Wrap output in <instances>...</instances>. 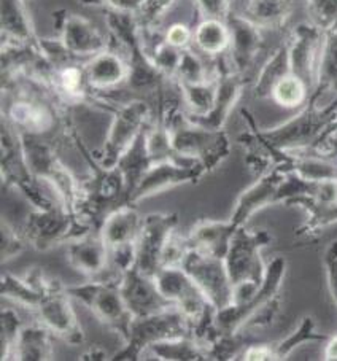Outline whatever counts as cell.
Listing matches in <instances>:
<instances>
[{"instance_id": "obj_5", "label": "cell", "mask_w": 337, "mask_h": 361, "mask_svg": "<svg viewBox=\"0 0 337 361\" xmlns=\"http://www.w3.org/2000/svg\"><path fill=\"white\" fill-rule=\"evenodd\" d=\"M24 153L34 176L45 183L64 207L77 214L81 199V180L62 163L53 143L40 135L21 134Z\"/></svg>"}, {"instance_id": "obj_51", "label": "cell", "mask_w": 337, "mask_h": 361, "mask_svg": "<svg viewBox=\"0 0 337 361\" xmlns=\"http://www.w3.org/2000/svg\"><path fill=\"white\" fill-rule=\"evenodd\" d=\"M243 361H276L274 358L272 344H248L242 352Z\"/></svg>"}, {"instance_id": "obj_40", "label": "cell", "mask_w": 337, "mask_h": 361, "mask_svg": "<svg viewBox=\"0 0 337 361\" xmlns=\"http://www.w3.org/2000/svg\"><path fill=\"white\" fill-rule=\"evenodd\" d=\"M309 86L301 78L290 73V75H286L277 83V86L272 91L271 99L283 109H298L305 105V102L309 101Z\"/></svg>"}, {"instance_id": "obj_14", "label": "cell", "mask_w": 337, "mask_h": 361, "mask_svg": "<svg viewBox=\"0 0 337 361\" xmlns=\"http://www.w3.org/2000/svg\"><path fill=\"white\" fill-rule=\"evenodd\" d=\"M286 274V259L282 255L272 258L266 267V276L263 283L258 288L253 298H250L243 304H231L216 312V325L221 333L233 334L243 331L247 326L248 320L258 312V310L266 306L272 298L280 295L283 279Z\"/></svg>"}, {"instance_id": "obj_26", "label": "cell", "mask_w": 337, "mask_h": 361, "mask_svg": "<svg viewBox=\"0 0 337 361\" xmlns=\"http://www.w3.org/2000/svg\"><path fill=\"white\" fill-rule=\"evenodd\" d=\"M285 205L299 207L307 214V219L301 226L296 228V239L301 242L317 240L324 229L337 223V199L326 201L314 196H298L288 199Z\"/></svg>"}, {"instance_id": "obj_42", "label": "cell", "mask_w": 337, "mask_h": 361, "mask_svg": "<svg viewBox=\"0 0 337 361\" xmlns=\"http://www.w3.org/2000/svg\"><path fill=\"white\" fill-rule=\"evenodd\" d=\"M214 78L209 72V67L205 66L201 54L196 53L191 47L182 49V58L177 68L173 82L176 83H202Z\"/></svg>"}, {"instance_id": "obj_23", "label": "cell", "mask_w": 337, "mask_h": 361, "mask_svg": "<svg viewBox=\"0 0 337 361\" xmlns=\"http://www.w3.org/2000/svg\"><path fill=\"white\" fill-rule=\"evenodd\" d=\"M285 172L280 169H271L269 172L257 178V182L250 185L248 188L237 197V201L231 212L229 220L234 223L237 228L247 226L248 220L255 214L263 210L269 205H276V197L280 183L283 182Z\"/></svg>"}, {"instance_id": "obj_35", "label": "cell", "mask_w": 337, "mask_h": 361, "mask_svg": "<svg viewBox=\"0 0 337 361\" xmlns=\"http://www.w3.org/2000/svg\"><path fill=\"white\" fill-rule=\"evenodd\" d=\"M290 51L288 42H283L276 51L271 54V58L261 67L257 80L253 85V96L257 99H271L272 91L276 88L280 80L290 75Z\"/></svg>"}, {"instance_id": "obj_30", "label": "cell", "mask_w": 337, "mask_h": 361, "mask_svg": "<svg viewBox=\"0 0 337 361\" xmlns=\"http://www.w3.org/2000/svg\"><path fill=\"white\" fill-rule=\"evenodd\" d=\"M142 219L143 216L139 214L135 204H126L115 212H111L101 229H99L109 250L118 245L135 242L142 226Z\"/></svg>"}, {"instance_id": "obj_17", "label": "cell", "mask_w": 337, "mask_h": 361, "mask_svg": "<svg viewBox=\"0 0 337 361\" xmlns=\"http://www.w3.org/2000/svg\"><path fill=\"white\" fill-rule=\"evenodd\" d=\"M35 315L42 325L68 345H81L86 342L83 326L73 309L72 296L62 283L47 291L39 307L35 309Z\"/></svg>"}, {"instance_id": "obj_39", "label": "cell", "mask_w": 337, "mask_h": 361, "mask_svg": "<svg viewBox=\"0 0 337 361\" xmlns=\"http://www.w3.org/2000/svg\"><path fill=\"white\" fill-rule=\"evenodd\" d=\"M180 90V94L183 97L186 114L191 116L207 115L214 107L216 80L214 78L202 83H176Z\"/></svg>"}, {"instance_id": "obj_7", "label": "cell", "mask_w": 337, "mask_h": 361, "mask_svg": "<svg viewBox=\"0 0 337 361\" xmlns=\"http://www.w3.org/2000/svg\"><path fill=\"white\" fill-rule=\"evenodd\" d=\"M21 231L29 247L35 248L37 252H48L59 245L71 244L72 240L83 238L94 229L78 214L64 207L62 202H56L49 209H34L30 212L23 223Z\"/></svg>"}, {"instance_id": "obj_49", "label": "cell", "mask_w": 337, "mask_h": 361, "mask_svg": "<svg viewBox=\"0 0 337 361\" xmlns=\"http://www.w3.org/2000/svg\"><path fill=\"white\" fill-rule=\"evenodd\" d=\"M280 304H282V298L277 295L276 298L266 304V306L261 307L257 314H255L252 319L248 320L245 328H263L269 326L271 323L276 320V317L280 312Z\"/></svg>"}, {"instance_id": "obj_53", "label": "cell", "mask_w": 337, "mask_h": 361, "mask_svg": "<svg viewBox=\"0 0 337 361\" xmlns=\"http://www.w3.org/2000/svg\"><path fill=\"white\" fill-rule=\"evenodd\" d=\"M78 360H81V361H104V360H110V357L102 347L92 345L85 353H81Z\"/></svg>"}, {"instance_id": "obj_8", "label": "cell", "mask_w": 337, "mask_h": 361, "mask_svg": "<svg viewBox=\"0 0 337 361\" xmlns=\"http://www.w3.org/2000/svg\"><path fill=\"white\" fill-rule=\"evenodd\" d=\"M318 102L309 97L298 115L278 126L261 129V135L278 150L298 152L312 148L337 116V94L324 107H320Z\"/></svg>"}, {"instance_id": "obj_11", "label": "cell", "mask_w": 337, "mask_h": 361, "mask_svg": "<svg viewBox=\"0 0 337 361\" xmlns=\"http://www.w3.org/2000/svg\"><path fill=\"white\" fill-rule=\"evenodd\" d=\"M111 114V123L102 143V148L94 152L104 167H115L123 153L128 150L140 130L149 123L152 107L143 99H130L128 102H116Z\"/></svg>"}, {"instance_id": "obj_18", "label": "cell", "mask_w": 337, "mask_h": 361, "mask_svg": "<svg viewBox=\"0 0 337 361\" xmlns=\"http://www.w3.org/2000/svg\"><path fill=\"white\" fill-rule=\"evenodd\" d=\"M154 280L162 296L178 309L191 322V325L210 307H215L180 266H162L156 272Z\"/></svg>"}, {"instance_id": "obj_55", "label": "cell", "mask_w": 337, "mask_h": 361, "mask_svg": "<svg viewBox=\"0 0 337 361\" xmlns=\"http://www.w3.org/2000/svg\"><path fill=\"white\" fill-rule=\"evenodd\" d=\"M323 360L337 361V334L329 336V338L324 341Z\"/></svg>"}, {"instance_id": "obj_3", "label": "cell", "mask_w": 337, "mask_h": 361, "mask_svg": "<svg viewBox=\"0 0 337 361\" xmlns=\"http://www.w3.org/2000/svg\"><path fill=\"white\" fill-rule=\"evenodd\" d=\"M105 24L116 49L128 54L129 77L126 88L133 92H153L158 96L164 90L166 77L158 71L143 40V29L137 15L107 10Z\"/></svg>"}, {"instance_id": "obj_28", "label": "cell", "mask_w": 337, "mask_h": 361, "mask_svg": "<svg viewBox=\"0 0 337 361\" xmlns=\"http://www.w3.org/2000/svg\"><path fill=\"white\" fill-rule=\"evenodd\" d=\"M237 228L233 221L228 220H201L191 228L190 234L186 235L188 244L197 250L205 252L214 257H226L231 240L235 234Z\"/></svg>"}, {"instance_id": "obj_6", "label": "cell", "mask_w": 337, "mask_h": 361, "mask_svg": "<svg viewBox=\"0 0 337 361\" xmlns=\"http://www.w3.org/2000/svg\"><path fill=\"white\" fill-rule=\"evenodd\" d=\"M67 293L88 307L104 326L120 336L123 344L128 341L134 315L123 300L120 279L110 276L88 279L85 283L67 286Z\"/></svg>"}, {"instance_id": "obj_50", "label": "cell", "mask_w": 337, "mask_h": 361, "mask_svg": "<svg viewBox=\"0 0 337 361\" xmlns=\"http://www.w3.org/2000/svg\"><path fill=\"white\" fill-rule=\"evenodd\" d=\"M162 37H164V40L167 43H171L172 47L180 49L188 48L192 43V30L182 23H176L172 24V26H168L166 29V32L162 34Z\"/></svg>"}, {"instance_id": "obj_27", "label": "cell", "mask_w": 337, "mask_h": 361, "mask_svg": "<svg viewBox=\"0 0 337 361\" xmlns=\"http://www.w3.org/2000/svg\"><path fill=\"white\" fill-rule=\"evenodd\" d=\"M0 34L2 43L35 45L37 35L24 0H0Z\"/></svg>"}, {"instance_id": "obj_33", "label": "cell", "mask_w": 337, "mask_h": 361, "mask_svg": "<svg viewBox=\"0 0 337 361\" xmlns=\"http://www.w3.org/2000/svg\"><path fill=\"white\" fill-rule=\"evenodd\" d=\"M192 43L199 53L218 58L229 51L231 32L226 21L215 18H202L192 30Z\"/></svg>"}, {"instance_id": "obj_56", "label": "cell", "mask_w": 337, "mask_h": 361, "mask_svg": "<svg viewBox=\"0 0 337 361\" xmlns=\"http://www.w3.org/2000/svg\"><path fill=\"white\" fill-rule=\"evenodd\" d=\"M78 2L86 7H105V0H78Z\"/></svg>"}, {"instance_id": "obj_52", "label": "cell", "mask_w": 337, "mask_h": 361, "mask_svg": "<svg viewBox=\"0 0 337 361\" xmlns=\"http://www.w3.org/2000/svg\"><path fill=\"white\" fill-rule=\"evenodd\" d=\"M147 0H105V7L109 10L124 11V13L137 15L145 5Z\"/></svg>"}, {"instance_id": "obj_2", "label": "cell", "mask_w": 337, "mask_h": 361, "mask_svg": "<svg viewBox=\"0 0 337 361\" xmlns=\"http://www.w3.org/2000/svg\"><path fill=\"white\" fill-rule=\"evenodd\" d=\"M71 142L90 166V176L81 180V199L77 214L90 223L94 231H99L111 212L130 204L126 180L118 166L104 167L99 163L94 152L88 150L78 130L72 134Z\"/></svg>"}, {"instance_id": "obj_45", "label": "cell", "mask_w": 337, "mask_h": 361, "mask_svg": "<svg viewBox=\"0 0 337 361\" xmlns=\"http://www.w3.org/2000/svg\"><path fill=\"white\" fill-rule=\"evenodd\" d=\"M29 247L26 238L20 229L7 223L2 219L0 221V255H2V263H7L8 259H13L26 250Z\"/></svg>"}, {"instance_id": "obj_41", "label": "cell", "mask_w": 337, "mask_h": 361, "mask_svg": "<svg viewBox=\"0 0 337 361\" xmlns=\"http://www.w3.org/2000/svg\"><path fill=\"white\" fill-rule=\"evenodd\" d=\"M24 326L21 315L13 307L0 309V360H11L15 344Z\"/></svg>"}, {"instance_id": "obj_16", "label": "cell", "mask_w": 337, "mask_h": 361, "mask_svg": "<svg viewBox=\"0 0 337 361\" xmlns=\"http://www.w3.org/2000/svg\"><path fill=\"white\" fill-rule=\"evenodd\" d=\"M214 73L216 80V91H215V102L214 107L207 115L202 116H191L186 114V118L191 123L199 124L207 129H224L231 111L239 104L247 85V77L240 75L239 72L234 71L231 66V61L226 54L218 56L214 59Z\"/></svg>"}, {"instance_id": "obj_32", "label": "cell", "mask_w": 337, "mask_h": 361, "mask_svg": "<svg viewBox=\"0 0 337 361\" xmlns=\"http://www.w3.org/2000/svg\"><path fill=\"white\" fill-rule=\"evenodd\" d=\"M53 333L39 325H24L15 344L11 360L20 361H48L53 360Z\"/></svg>"}, {"instance_id": "obj_36", "label": "cell", "mask_w": 337, "mask_h": 361, "mask_svg": "<svg viewBox=\"0 0 337 361\" xmlns=\"http://www.w3.org/2000/svg\"><path fill=\"white\" fill-rule=\"evenodd\" d=\"M147 352L153 355L156 360L161 361H207V350L199 344L191 336L161 341L153 344Z\"/></svg>"}, {"instance_id": "obj_47", "label": "cell", "mask_w": 337, "mask_h": 361, "mask_svg": "<svg viewBox=\"0 0 337 361\" xmlns=\"http://www.w3.org/2000/svg\"><path fill=\"white\" fill-rule=\"evenodd\" d=\"M323 266L326 274V285L329 295L337 306V239L331 242L323 253Z\"/></svg>"}, {"instance_id": "obj_9", "label": "cell", "mask_w": 337, "mask_h": 361, "mask_svg": "<svg viewBox=\"0 0 337 361\" xmlns=\"http://www.w3.org/2000/svg\"><path fill=\"white\" fill-rule=\"evenodd\" d=\"M191 336V322L172 307L164 312H158L147 317H137L130 325V333L124 347L110 357L111 361H137L142 360L153 344L161 341L186 338Z\"/></svg>"}, {"instance_id": "obj_25", "label": "cell", "mask_w": 337, "mask_h": 361, "mask_svg": "<svg viewBox=\"0 0 337 361\" xmlns=\"http://www.w3.org/2000/svg\"><path fill=\"white\" fill-rule=\"evenodd\" d=\"M86 82L96 92H107L126 85L129 77V62L123 58L120 49L110 48L83 62Z\"/></svg>"}, {"instance_id": "obj_22", "label": "cell", "mask_w": 337, "mask_h": 361, "mask_svg": "<svg viewBox=\"0 0 337 361\" xmlns=\"http://www.w3.org/2000/svg\"><path fill=\"white\" fill-rule=\"evenodd\" d=\"M231 32L229 61L235 72L247 77L248 71L253 67L258 54L264 47L263 29L252 23L247 16L231 13L226 20Z\"/></svg>"}, {"instance_id": "obj_54", "label": "cell", "mask_w": 337, "mask_h": 361, "mask_svg": "<svg viewBox=\"0 0 337 361\" xmlns=\"http://www.w3.org/2000/svg\"><path fill=\"white\" fill-rule=\"evenodd\" d=\"M334 137H337V116H336V120L331 123L326 129H324V133L321 134L320 139L315 142V145L312 147V148H307V150H318V148H321L323 145H326V143L331 139H334Z\"/></svg>"}, {"instance_id": "obj_34", "label": "cell", "mask_w": 337, "mask_h": 361, "mask_svg": "<svg viewBox=\"0 0 337 361\" xmlns=\"http://www.w3.org/2000/svg\"><path fill=\"white\" fill-rule=\"evenodd\" d=\"M295 0H247L243 16L261 29H280L290 21Z\"/></svg>"}, {"instance_id": "obj_10", "label": "cell", "mask_w": 337, "mask_h": 361, "mask_svg": "<svg viewBox=\"0 0 337 361\" xmlns=\"http://www.w3.org/2000/svg\"><path fill=\"white\" fill-rule=\"evenodd\" d=\"M272 234L266 229L250 231L242 226L231 240L229 250L224 257V264L234 288L240 285H261L266 276V267L261 252L272 244Z\"/></svg>"}, {"instance_id": "obj_37", "label": "cell", "mask_w": 337, "mask_h": 361, "mask_svg": "<svg viewBox=\"0 0 337 361\" xmlns=\"http://www.w3.org/2000/svg\"><path fill=\"white\" fill-rule=\"evenodd\" d=\"M0 293L4 300L13 301L34 312L39 307L42 298L45 296V293L30 283L26 277L11 272H2L0 276Z\"/></svg>"}, {"instance_id": "obj_31", "label": "cell", "mask_w": 337, "mask_h": 361, "mask_svg": "<svg viewBox=\"0 0 337 361\" xmlns=\"http://www.w3.org/2000/svg\"><path fill=\"white\" fill-rule=\"evenodd\" d=\"M328 91L337 94V21L331 24L326 30H323L317 83L309 97L320 101Z\"/></svg>"}, {"instance_id": "obj_46", "label": "cell", "mask_w": 337, "mask_h": 361, "mask_svg": "<svg viewBox=\"0 0 337 361\" xmlns=\"http://www.w3.org/2000/svg\"><path fill=\"white\" fill-rule=\"evenodd\" d=\"M176 0H147L142 10L137 13V20H139L143 30H152L156 24L159 23L162 15L172 7Z\"/></svg>"}, {"instance_id": "obj_29", "label": "cell", "mask_w": 337, "mask_h": 361, "mask_svg": "<svg viewBox=\"0 0 337 361\" xmlns=\"http://www.w3.org/2000/svg\"><path fill=\"white\" fill-rule=\"evenodd\" d=\"M149 121L145 128L140 130V134L135 137V140L130 143L129 148L123 153V157L118 161V167L123 173L124 180H126V188L129 192V199L133 196L137 185L140 183L143 176L149 171V167L154 164V159L152 157L148 145V134H149Z\"/></svg>"}, {"instance_id": "obj_24", "label": "cell", "mask_w": 337, "mask_h": 361, "mask_svg": "<svg viewBox=\"0 0 337 361\" xmlns=\"http://www.w3.org/2000/svg\"><path fill=\"white\" fill-rule=\"evenodd\" d=\"M67 261L72 269L86 279H101L107 276L110 257L109 247L101 233L92 231L67 244Z\"/></svg>"}, {"instance_id": "obj_13", "label": "cell", "mask_w": 337, "mask_h": 361, "mask_svg": "<svg viewBox=\"0 0 337 361\" xmlns=\"http://www.w3.org/2000/svg\"><path fill=\"white\" fill-rule=\"evenodd\" d=\"M178 226L177 212H153L142 219V226L135 240V266L142 272L154 277L162 266L167 247Z\"/></svg>"}, {"instance_id": "obj_19", "label": "cell", "mask_w": 337, "mask_h": 361, "mask_svg": "<svg viewBox=\"0 0 337 361\" xmlns=\"http://www.w3.org/2000/svg\"><path fill=\"white\" fill-rule=\"evenodd\" d=\"M205 173L207 172H205L204 166L196 159L159 161V163H154L149 167V171L137 185L133 196H130V204L140 202L143 199L152 197L161 191L173 188V186L197 183Z\"/></svg>"}, {"instance_id": "obj_12", "label": "cell", "mask_w": 337, "mask_h": 361, "mask_svg": "<svg viewBox=\"0 0 337 361\" xmlns=\"http://www.w3.org/2000/svg\"><path fill=\"white\" fill-rule=\"evenodd\" d=\"M178 266L188 274L216 310L233 304L234 285L231 282L223 258L197 250L188 244Z\"/></svg>"}, {"instance_id": "obj_44", "label": "cell", "mask_w": 337, "mask_h": 361, "mask_svg": "<svg viewBox=\"0 0 337 361\" xmlns=\"http://www.w3.org/2000/svg\"><path fill=\"white\" fill-rule=\"evenodd\" d=\"M148 51L162 75L173 80L180 64V58H182V49L172 47L171 43L164 40V37H161L158 42L153 43L152 48H148Z\"/></svg>"}, {"instance_id": "obj_48", "label": "cell", "mask_w": 337, "mask_h": 361, "mask_svg": "<svg viewBox=\"0 0 337 361\" xmlns=\"http://www.w3.org/2000/svg\"><path fill=\"white\" fill-rule=\"evenodd\" d=\"M202 18H215L226 21L233 13V0H195Z\"/></svg>"}, {"instance_id": "obj_38", "label": "cell", "mask_w": 337, "mask_h": 361, "mask_svg": "<svg viewBox=\"0 0 337 361\" xmlns=\"http://www.w3.org/2000/svg\"><path fill=\"white\" fill-rule=\"evenodd\" d=\"M328 338L329 336L317 331V323L314 317L304 315L295 331L286 336V338H283L282 341L274 342L272 344L274 358H276V361L286 360L298 347H301L302 344H307V342H324Z\"/></svg>"}, {"instance_id": "obj_15", "label": "cell", "mask_w": 337, "mask_h": 361, "mask_svg": "<svg viewBox=\"0 0 337 361\" xmlns=\"http://www.w3.org/2000/svg\"><path fill=\"white\" fill-rule=\"evenodd\" d=\"M56 34L75 58L86 61L105 49L114 48L111 37L104 35L85 16L71 13L67 8H58L51 13Z\"/></svg>"}, {"instance_id": "obj_20", "label": "cell", "mask_w": 337, "mask_h": 361, "mask_svg": "<svg viewBox=\"0 0 337 361\" xmlns=\"http://www.w3.org/2000/svg\"><path fill=\"white\" fill-rule=\"evenodd\" d=\"M286 42H288L291 73L301 78L312 92L317 83L323 30L312 23H301L291 30L290 39Z\"/></svg>"}, {"instance_id": "obj_1", "label": "cell", "mask_w": 337, "mask_h": 361, "mask_svg": "<svg viewBox=\"0 0 337 361\" xmlns=\"http://www.w3.org/2000/svg\"><path fill=\"white\" fill-rule=\"evenodd\" d=\"M158 118L171 135L172 150L180 157L199 161L207 173L214 172L231 153V140L226 129H207L191 123L186 111L173 99H167L164 91L156 96Z\"/></svg>"}, {"instance_id": "obj_21", "label": "cell", "mask_w": 337, "mask_h": 361, "mask_svg": "<svg viewBox=\"0 0 337 361\" xmlns=\"http://www.w3.org/2000/svg\"><path fill=\"white\" fill-rule=\"evenodd\" d=\"M120 290L129 312L137 317H147L164 312L173 306L168 302L156 285L154 277L142 272L134 266L120 279Z\"/></svg>"}, {"instance_id": "obj_4", "label": "cell", "mask_w": 337, "mask_h": 361, "mask_svg": "<svg viewBox=\"0 0 337 361\" xmlns=\"http://www.w3.org/2000/svg\"><path fill=\"white\" fill-rule=\"evenodd\" d=\"M0 176L4 188H15L34 209L45 210L61 202L48 186L37 178L27 164L21 133L2 118L0 126Z\"/></svg>"}, {"instance_id": "obj_43", "label": "cell", "mask_w": 337, "mask_h": 361, "mask_svg": "<svg viewBox=\"0 0 337 361\" xmlns=\"http://www.w3.org/2000/svg\"><path fill=\"white\" fill-rule=\"evenodd\" d=\"M247 338L242 331L226 334L220 333L218 338L207 347L209 360L224 361V360H235L240 357L242 352L247 347Z\"/></svg>"}]
</instances>
